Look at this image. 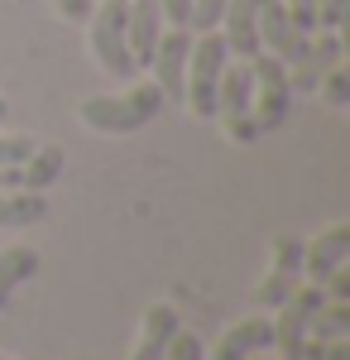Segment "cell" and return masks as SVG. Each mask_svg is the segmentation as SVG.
I'll return each mask as SVG.
<instances>
[{
	"mask_svg": "<svg viewBox=\"0 0 350 360\" xmlns=\"http://www.w3.org/2000/svg\"><path fill=\"white\" fill-rule=\"evenodd\" d=\"M163 91L154 82H135L130 91H101V96H86L77 106V120L96 135H135L144 130L154 115L163 111Z\"/></svg>",
	"mask_w": 350,
	"mask_h": 360,
	"instance_id": "obj_1",
	"label": "cell"
},
{
	"mask_svg": "<svg viewBox=\"0 0 350 360\" xmlns=\"http://www.w3.org/2000/svg\"><path fill=\"white\" fill-rule=\"evenodd\" d=\"M226 63H231V49H226V39H221L216 29L192 34L188 77H183V106H188L197 120H212L216 115V86H221Z\"/></svg>",
	"mask_w": 350,
	"mask_h": 360,
	"instance_id": "obj_2",
	"label": "cell"
},
{
	"mask_svg": "<svg viewBox=\"0 0 350 360\" xmlns=\"http://www.w3.org/2000/svg\"><path fill=\"white\" fill-rule=\"evenodd\" d=\"M231 144H254L259 125H254V77H249V58H231L221 86H216V115Z\"/></svg>",
	"mask_w": 350,
	"mask_h": 360,
	"instance_id": "obj_3",
	"label": "cell"
},
{
	"mask_svg": "<svg viewBox=\"0 0 350 360\" xmlns=\"http://www.w3.org/2000/svg\"><path fill=\"white\" fill-rule=\"evenodd\" d=\"M86 25H91V58H96V68L106 77H120V82L139 77L135 58H130V39H125V0H96Z\"/></svg>",
	"mask_w": 350,
	"mask_h": 360,
	"instance_id": "obj_4",
	"label": "cell"
},
{
	"mask_svg": "<svg viewBox=\"0 0 350 360\" xmlns=\"http://www.w3.org/2000/svg\"><path fill=\"white\" fill-rule=\"evenodd\" d=\"M326 303L322 283H297L293 293L283 298V303L273 307V351L278 360H302V346H307V322H312V312Z\"/></svg>",
	"mask_w": 350,
	"mask_h": 360,
	"instance_id": "obj_5",
	"label": "cell"
},
{
	"mask_svg": "<svg viewBox=\"0 0 350 360\" xmlns=\"http://www.w3.org/2000/svg\"><path fill=\"white\" fill-rule=\"evenodd\" d=\"M249 77H254V125H259V135H269L293 111V86H288L283 63L264 49L249 58Z\"/></svg>",
	"mask_w": 350,
	"mask_h": 360,
	"instance_id": "obj_6",
	"label": "cell"
},
{
	"mask_svg": "<svg viewBox=\"0 0 350 360\" xmlns=\"http://www.w3.org/2000/svg\"><path fill=\"white\" fill-rule=\"evenodd\" d=\"M336 63H346V39H341V29H317V34H307V39H302V49L283 63L293 96H297V91H307V96H312L317 82H322Z\"/></svg>",
	"mask_w": 350,
	"mask_h": 360,
	"instance_id": "obj_7",
	"label": "cell"
},
{
	"mask_svg": "<svg viewBox=\"0 0 350 360\" xmlns=\"http://www.w3.org/2000/svg\"><path fill=\"white\" fill-rule=\"evenodd\" d=\"M188 53H192V29H173V25H163L159 44H154V58H149V68H144V72H154L149 82L163 91V101H183Z\"/></svg>",
	"mask_w": 350,
	"mask_h": 360,
	"instance_id": "obj_8",
	"label": "cell"
},
{
	"mask_svg": "<svg viewBox=\"0 0 350 360\" xmlns=\"http://www.w3.org/2000/svg\"><path fill=\"white\" fill-rule=\"evenodd\" d=\"M297 283H302V240H297V236H278V240H273V255H269V269L254 283V303L278 307Z\"/></svg>",
	"mask_w": 350,
	"mask_h": 360,
	"instance_id": "obj_9",
	"label": "cell"
},
{
	"mask_svg": "<svg viewBox=\"0 0 350 360\" xmlns=\"http://www.w3.org/2000/svg\"><path fill=\"white\" fill-rule=\"evenodd\" d=\"M63 164H67L63 144H34L29 159L0 168V188H10V193H48L63 178Z\"/></svg>",
	"mask_w": 350,
	"mask_h": 360,
	"instance_id": "obj_10",
	"label": "cell"
},
{
	"mask_svg": "<svg viewBox=\"0 0 350 360\" xmlns=\"http://www.w3.org/2000/svg\"><path fill=\"white\" fill-rule=\"evenodd\" d=\"M346 259H350V221H336V226H326L322 236L302 240V283H322Z\"/></svg>",
	"mask_w": 350,
	"mask_h": 360,
	"instance_id": "obj_11",
	"label": "cell"
},
{
	"mask_svg": "<svg viewBox=\"0 0 350 360\" xmlns=\"http://www.w3.org/2000/svg\"><path fill=\"white\" fill-rule=\"evenodd\" d=\"M259 5H264V0H226L216 34L226 39L231 58H254L259 53Z\"/></svg>",
	"mask_w": 350,
	"mask_h": 360,
	"instance_id": "obj_12",
	"label": "cell"
},
{
	"mask_svg": "<svg viewBox=\"0 0 350 360\" xmlns=\"http://www.w3.org/2000/svg\"><path fill=\"white\" fill-rule=\"evenodd\" d=\"M302 29L293 25V15H288V5L283 0H264L259 5V49L264 53H273L278 63H288V58L302 49Z\"/></svg>",
	"mask_w": 350,
	"mask_h": 360,
	"instance_id": "obj_13",
	"label": "cell"
},
{
	"mask_svg": "<svg viewBox=\"0 0 350 360\" xmlns=\"http://www.w3.org/2000/svg\"><path fill=\"white\" fill-rule=\"evenodd\" d=\"M163 34V15H159V0H125V39H130V58L135 68L144 72L149 58H154V44Z\"/></svg>",
	"mask_w": 350,
	"mask_h": 360,
	"instance_id": "obj_14",
	"label": "cell"
},
{
	"mask_svg": "<svg viewBox=\"0 0 350 360\" xmlns=\"http://www.w3.org/2000/svg\"><path fill=\"white\" fill-rule=\"evenodd\" d=\"M264 351H273V322L264 312L240 317L235 327H226V336L216 341V360H249V356H264Z\"/></svg>",
	"mask_w": 350,
	"mask_h": 360,
	"instance_id": "obj_15",
	"label": "cell"
},
{
	"mask_svg": "<svg viewBox=\"0 0 350 360\" xmlns=\"http://www.w3.org/2000/svg\"><path fill=\"white\" fill-rule=\"evenodd\" d=\"M183 332V322H178V307L173 303H154L144 312V322H139V336H135V351L130 360H163V351L173 346V336Z\"/></svg>",
	"mask_w": 350,
	"mask_h": 360,
	"instance_id": "obj_16",
	"label": "cell"
},
{
	"mask_svg": "<svg viewBox=\"0 0 350 360\" xmlns=\"http://www.w3.org/2000/svg\"><path fill=\"white\" fill-rule=\"evenodd\" d=\"M39 269H44V255H39L34 245H5L0 250V312H5V303L15 298V288L29 283Z\"/></svg>",
	"mask_w": 350,
	"mask_h": 360,
	"instance_id": "obj_17",
	"label": "cell"
},
{
	"mask_svg": "<svg viewBox=\"0 0 350 360\" xmlns=\"http://www.w3.org/2000/svg\"><path fill=\"white\" fill-rule=\"evenodd\" d=\"M48 221V193H10L0 188V226L5 231H25V226Z\"/></svg>",
	"mask_w": 350,
	"mask_h": 360,
	"instance_id": "obj_18",
	"label": "cell"
},
{
	"mask_svg": "<svg viewBox=\"0 0 350 360\" xmlns=\"http://www.w3.org/2000/svg\"><path fill=\"white\" fill-rule=\"evenodd\" d=\"M336 336H350V303H331L326 298L312 322H307V341H336Z\"/></svg>",
	"mask_w": 350,
	"mask_h": 360,
	"instance_id": "obj_19",
	"label": "cell"
},
{
	"mask_svg": "<svg viewBox=\"0 0 350 360\" xmlns=\"http://www.w3.org/2000/svg\"><path fill=\"white\" fill-rule=\"evenodd\" d=\"M317 96H322L326 106H336V111L350 101V68H346V63H336L322 82H317Z\"/></svg>",
	"mask_w": 350,
	"mask_h": 360,
	"instance_id": "obj_20",
	"label": "cell"
},
{
	"mask_svg": "<svg viewBox=\"0 0 350 360\" xmlns=\"http://www.w3.org/2000/svg\"><path fill=\"white\" fill-rule=\"evenodd\" d=\"M221 10H226V0H192L188 29H192V34H207V29H216V25H221Z\"/></svg>",
	"mask_w": 350,
	"mask_h": 360,
	"instance_id": "obj_21",
	"label": "cell"
},
{
	"mask_svg": "<svg viewBox=\"0 0 350 360\" xmlns=\"http://www.w3.org/2000/svg\"><path fill=\"white\" fill-rule=\"evenodd\" d=\"M302 360H350V336H336V341H307V346H302Z\"/></svg>",
	"mask_w": 350,
	"mask_h": 360,
	"instance_id": "obj_22",
	"label": "cell"
},
{
	"mask_svg": "<svg viewBox=\"0 0 350 360\" xmlns=\"http://www.w3.org/2000/svg\"><path fill=\"white\" fill-rule=\"evenodd\" d=\"M34 144H39V139H29V135H5V130H0V168H10V164H20V159H29V154H34Z\"/></svg>",
	"mask_w": 350,
	"mask_h": 360,
	"instance_id": "obj_23",
	"label": "cell"
},
{
	"mask_svg": "<svg viewBox=\"0 0 350 360\" xmlns=\"http://www.w3.org/2000/svg\"><path fill=\"white\" fill-rule=\"evenodd\" d=\"M163 360H207V351H202V341H197L192 332H178L173 346L163 351Z\"/></svg>",
	"mask_w": 350,
	"mask_h": 360,
	"instance_id": "obj_24",
	"label": "cell"
},
{
	"mask_svg": "<svg viewBox=\"0 0 350 360\" xmlns=\"http://www.w3.org/2000/svg\"><path fill=\"white\" fill-rule=\"evenodd\" d=\"M283 5H288V15L302 34H317V0H283Z\"/></svg>",
	"mask_w": 350,
	"mask_h": 360,
	"instance_id": "obj_25",
	"label": "cell"
},
{
	"mask_svg": "<svg viewBox=\"0 0 350 360\" xmlns=\"http://www.w3.org/2000/svg\"><path fill=\"white\" fill-rule=\"evenodd\" d=\"M346 5L350 0H317V29H341L346 25Z\"/></svg>",
	"mask_w": 350,
	"mask_h": 360,
	"instance_id": "obj_26",
	"label": "cell"
},
{
	"mask_svg": "<svg viewBox=\"0 0 350 360\" xmlns=\"http://www.w3.org/2000/svg\"><path fill=\"white\" fill-rule=\"evenodd\" d=\"M53 10L63 15V20H72V25H86L91 10H96V0H53Z\"/></svg>",
	"mask_w": 350,
	"mask_h": 360,
	"instance_id": "obj_27",
	"label": "cell"
},
{
	"mask_svg": "<svg viewBox=\"0 0 350 360\" xmlns=\"http://www.w3.org/2000/svg\"><path fill=\"white\" fill-rule=\"evenodd\" d=\"M159 15H163V25H173V29H188L192 0H159Z\"/></svg>",
	"mask_w": 350,
	"mask_h": 360,
	"instance_id": "obj_28",
	"label": "cell"
},
{
	"mask_svg": "<svg viewBox=\"0 0 350 360\" xmlns=\"http://www.w3.org/2000/svg\"><path fill=\"white\" fill-rule=\"evenodd\" d=\"M5 115H10V106H5V96H0V120H5Z\"/></svg>",
	"mask_w": 350,
	"mask_h": 360,
	"instance_id": "obj_29",
	"label": "cell"
},
{
	"mask_svg": "<svg viewBox=\"0 0 350 360\" xmlns=\"http://www.w3.org/2000/svg\"><path fill=\"white\" fill-rule=\"evenodd\" d=\"M249 360H269V356H249Z\"/></svg>",
	"mask_w": 350,
	"mask_h": 360,
	"instance_id": "obj_30",
	"label": "cell"
},
{
	"mask_svg": "<svg viewBox=\"0 0 350 360\" xmlns=\"http://www.w3.org/2000/svg\"><path fill=\"white\" fill-rule=\"evenodd\" d=\"M0 360H15V356H0Z\"/></svg>",
	"mask_w": 350,
	"mask_h": 360,
	"instance_id": "obj_31",
	"label": "cell"
}]
</instances>
